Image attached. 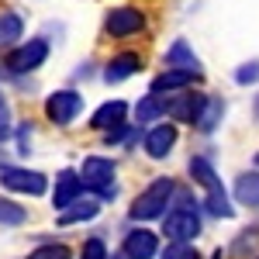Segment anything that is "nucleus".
Instances as JSON below:
<instances>
[{"instance_id":"1","label":"nucleus","mask_w":259,"mask_h":259,"mask_svg":"<svg viewBox=\"0 0 259 259\" xmlns=\"http://www.w3.org/2000/svg\"><path fill=\"white\" fill-rule=\"evenodd\" d=\"M177 197V180L173 177H156L139 197L132 200V221H156L169 211V204Z\"/></svg>"},{"instance_id":"2","label":"nucleus","mask_w":259,"mask_h":259,"mask_svg":"<svg viewBox=\"0 0 259 259\" xmlns=\"http://www.w3.org/2000/svg\"><path fill=\"white\" fill-rule=\"evenodd\" d=\"M162 235L169 242H194L200 235V214L190 194H177V207L162 214Z\"/></svg>"},{"instance_id":"3","label":"nucleus","mask_w":259,"mask_h":259,"mask_svg":"<svg viewBox=\"0 0 259 259\" xmlns=\"http://www.w3.org/2000/svg\"><path fill=\"white\" fill-rule=\"evenodd\" d=\"M83 180V190H90L97 200H114L118 197V166L114 159H107V156H90V159H83V166L76 169Z\"/></svg>"},{"instance_id":"4","label":"nucleus","mask_w":259,"mask_h":259,"mask_svg":"<svg viewBox=\"0 0 259 259\" xmlns=\"http://www.w3.org/2000/svg\"><path fill=\"white\" fill-rule=\"evenodd\" d=\"M49 59V41L45 38H28L24 45H11L4 52V69L11 76H24V73H35L41 62Z\"/></svg>"},{"instance_id":"5","label":"nucleus","mask_w":259,"mask_h":259,"mask_svg":"<svg viewBox=\"0 0 259 259\" xmlns=\"http://www.w3.org/2000/svg\"><path fill=\"white\" fill-rule=\"evenodd\" d=\"M149 28V18L142 7H132V4H121V7H111L104 14V31L111 38H135Z\"/></svg>"},{"instance_id":"6","label":"nucleus","mask_w":259,"mask_h":259,"mask_svg":"<svg viewBox=\"0 0 259 259\" xmlns=\"http://www.w3.org/2000/svg\"><path fill=\"white\" fill-rule=\"evenodd\" d=\"M162 104H166V118L173 124H197L200 111L207 104V94H197V90L187 87V90H177V94H166Z\"/></svg>"},{"instance_id":"7","label":"nucleus","mask_w":259,"mask_h":259,"mask_svg":"<svg viewBox=\"0 0 259 259\" xmlns=\"http://www.w3.org/2000/svg\"><path fill=\"white\" fill-rule=\"evenodd\" d=\"M80 114H83V97L76 90H56L45 100V118L52 121L56 128H69Z\"/></svg>"},{"instance_id":"8","label":"nucleus","mask_w":259,"mask_h":259,"mask_svg":"<svg viewBox=\"0 0 259 259\" xmlns=\"http://www.w3.org/2000/svg\"><path fill=\"white\" fill-rule=\"evenodd\" d=\"M0 187L14 190V194H28V197H41L49 190V180L38 169H18V166H4L0 169Z\"/></svg>"},{"instance_id":"9","label":"nucleus","mask_w":259,"mask_h":259,"mask_svg":"<svg viewBox=\"0 0 259 259\" xmlns=\"http://www.w3.org/2000/svg\"><path fill=\"white\" fill-rule=\"evenodd\" d=\"M177 142H180L177 124H173V121H159V124H152V128L142 135V149H145L149 159H166Z\"/></svg>"},{"instance_id":"10","label":"nucleus","mask_w":259,"mask_h":259,"mask_svg":"<svg viewBox=\"0 0 259 259\" xmlns=\"http://www.w3.org/2000/svg\"><path fill=\"white\" fill-rule=\"evenodd\" d=\"M121 252L128 259H152L159 252V239H156V232H149V228H132V232H124V239H121Z\"/></svg>"},{"instance_id":"11","label":"nucleus","mask_w":259,"mask_h":259,"mask_svg":"<svg viewBox=\"0 0 259 259\" xmlns=\"http://www.w3.org/2000/svg\"><path fill=\"white\" fill-rule=\"evenodd\" d=\"M200 69H166V73H159L156 80H152V94H177V90H187V87H194V83H200Z\"/></svg>"},{"instance_id":"12","label":"nucleus","mask_w":259,"mask_h":259,"mask_svg":"<svg viewBox=\"0 0 259 259\" xmlns=\"http://www.w3.org/2000/svg\"><path fill=\"white\" fill-rule=\"evenodd\" d=\"M76 197H83V180L76 169H62L56 177V190H52V207L56 211H66Z\"/></svg>"},{"instance_id":"13","label":"nucleus","mask_w":259,"mask_h":259,"mask_svg":"<svg viewBox=\"0 0 259 259\" xmlns=\"http://www.w3.org/2000/svg\"><path fill=\"white\" fill-rule=\"evenodd\" d=\"M142 56L139 52H118L114 59L104 66V83H124V80H132L135 73H142Z\"/></svg>"},{"instance_id":"14","label":"nucleus","mask_w":259,"mask_h":259,"mask_svg":"<svg viewBox=\"0 0 259 259\" xmlns=\"http://www.w3.org/2000/svg\"><path fill=\"white\" fill-rule=\"evenodd\" d=\"M124 118H128V104H124V100H107L104 107H97V111H94V118H90V128L104 135V132H111V128L124 124Z\"/></svg>"},{"instance_id":"15","label":"nucleus","mask_w":259,"mask_h":259,"mask_svg":"<svg viewBox=\"0 0 259 259\" xmlns=\"http://www.w3.org/2000/svg\"><path fill=\"white\" fill-rule=\"evenodd\" d=\"M100 214V200L97 197H76L66 211L59 214V225H80V221H94Z\"/></svg>"},{"instance_id":"16","label":"nucleus","mask_w":259,"mask_h":259,"mask_svg":"<svg viewBox=\"0 0 259 259\" xmlns=\"http://www.w3.org/2000/svg\"><path fill=\"white\" fill-rule=\"evenodd\" d=\"M187 173H190V180H194V183H200L204 190H225L207 156H190V162H187Z\"/></svg>"},{"instance_id":"17","label":"nucleus","mask_w":259,"mask_h":259,"mask_svg":"<svg viewBox=\"0 0 259 259\" xmlns=\"http://www.w3.org/2000/svg\"><path fill=\"white\" fill-rule=\"evenodd\" d=\"M235 200H239L242 207L259 211V169H249V173L235 177Z\"/></svg>"},{"instance_id":"18","label":"nucleus","mask_w":259,"mask_h":259,"mask_svg":"<svg viewBox=\"0 0 259 259\" xmlns=\"http://www.w3.org/2000/svg\"><path fill=\"white\" fill-rule=\"evenodd\" d=\"M166 114V104H162V94H145V97L135 104V121L139 128H149L152 121H159Z\"/></svg>"},{"instance_id":"19","label":"nucleus","mask_w":259,"mask_h":259,"mask_svg":"<svg viewBox=\"0 0 259 259\" xmlns=\"http://www.w3.org/2000/svg\"><path fill=\"white\" fill-rule=\"evenodd\" d=\"M21 35H24V18L18 11H0V49L18 45Z\"/></svg>"},{"instance_id":"20","label":"nucleus","mask_w":259,"mask_h":259,"mask_svg":"<svg viewBox=\"0 0 259 259\" xmlns=\"http://www.w3.org/2000/svg\"><path fill=\"white\" fill-rule=\"evenodd\" d=\"M221 118H225V97H207V104H204V111H200L194 128H197L200 135H211L221 124Z\"/></svg>"},{"instance_id":"21","label":"nucleus","mask_w":259,"mask_h":259,"mask_svg":"<svg viewBox=\"0 0 259 259\" xmlns=\"http://www.w3.org/2000/svg\"><path fill=\"white\" fill-rule=\"evenodd\" d=\"M166 66H173V69H200V59L194 56V49L180 38L166 49Z\"/></svg>"},{"instance_id":"22","label":"nucleus","mask_w":259,"mask_h":259,"mask_svg":"<svg viewBox=\"0 0 259 259\" xmlns=\"http://www.w3.org/2000/svg\"><path fill=\"white\" fill-rule=\"evenodd\" d=\"M256 249H259V225H249V228H242L239 235H235V242H232L228 252L235 259H249Z\"/></svg>"},{"instance_id":"23","label":"nucleus","mask_w":259,"mask_h":259,"mask_svg":"<svg viewBox=\"0 0 259 259\" xmlns=\"http://www.w3.org/2000/svg\"><path fill=\"white\" fill-rule=\"evenodd\" d=\"M204 211L211 214V218H232L235 214V207H232V200L225 190H207V197H204Z\"/></svg>"},{"instance_id":"24","label":"nucleus","mask_w":259,"mask_h":259,"mask_svg":"<svg viewBox=\"0 0 259 259\" xmlns=\"http://www.w3.org/2000/svg\"><path fill=\"white\" fill-rule=\"evenodd\" d=\"M24 221H28V211L21 207L18 200L0 197V225H11V228H18V225H24Z\"/></svg>"},{"instance_id":"25","label":"nucleus","mask_w":259,"mask_h":259,"mask_svg":"<svg viewBox=\"0 0 259 259\" xmlns=\"http://www.w3.org/2000/svg\"><path fill=\"white\" fill-rule=\"evenodd\" d=\"M28 259H73V252L66 242H45L35 252H28Z\"/></svg>"},{"instance_id":"26","label":"nucleus","mask_w":259,"mask_h":259,"mask_svg":"<svg viewBox=\"0 0 259 259\" xmlns=\"http://www.w3.org/2000/svg\"><path fill=\"white\" fill-rule=\"evenodd\" d=\"M159 259H200V252L194 242H169L159 252Z\"/></svg>"},{"instance_id":"27","label":"nucleus","mask_w":259,"mask_h":259,"mask_svg":"<svg viewBox=\"0 0 259 259\" xmlns=\"http://www.w3.org/2000/svg\"><path fill=\"white\" fill-rule=\"evenodd\" d=\"M235 83H239V87L259 83V59H252V62H242L239 69H235Z\"/></svg>"},{"instance_id":"28","label":"nucleus","mask_w":259,"mask_h":259,"mask_svg":"<svg viewBox=\"0 0 259 259\" xmlns=\"http://www.w3.org/2000/svg\"><path fill=\"white\" fill-rule=\"evenodd\" d=\"M80 259H107V245H104V239H100V235L87 239L83 249H80Z\"/></svg>"},{"instance_id":"29","label":"nucleus","mask_w":259,"mask_h":259,"mask_svg":"<svg viewBox=\"0 0 259 259\" xmlns=\"http://www.w3.org/2000/svg\"><path fill=\"white\" fill-rule=\"evenodd\" d=\"M11 132H14L11 128V107H7V100L0 97V142L11 139Z\"/></svg>"},{"instance_id":"30","label":"nucleus","mask_w":259,"mask_h":259,"mask_svg":"<svg viewBox=\"0 0 259 259\" xmlns=\"http://www.w3.org/2000/svg\"><path fill=\"white\" fill-rule=\"evenodd\" d=\"M28 142H31V124L24 121V124H18V145H21V152H28Z\"/></svg>"},{"instance_id":"31","label":"nucleus","mask_w":259,"mask_h":259,"mask_svg":"<svg viewBox=\"0 0 259 259\" xmlns=\"http://www.w3.org/2000/svg\"><path fill=\"white\" fill-rule=\"evenodd\" d=\"M252 114L259 118V94H256V100H252Z\"/></svg>"},{"instance_id":"32","label":"nucleus","mask_w":259,"mask_h":259,"mask_svg":"<svg viewBox=\"0 0 259 259\" xmlns=\"http://www.w3.org/2000/svg\"><path fill=\"white\" fill-rule=\"evenodd\" d=\"M211 259H225V252H221V249H214V252H211Z\"/></svg>"},{"instance_id":"33","label":"nucleus","mask_w":259,"mask_h":259,"mask_svg":"<svg viewBox=\"0 0 259 259\" xmlns=\"http://www.w3.org/2000/svg\"><path fill=\"white\" fill-rule=\"evenodd\" d=\"M107 259H128V256H124V252H114V256H107Z\"/></svg>"},{"instance_id":"34","label":"nucleus","mask_w":259,"mask_h":259,"mask_svg":"<svg viewBox=\"0 0 259 259\" xmlns=\"http://www.w3.org/2000/svg\"><path fill=\"white\" fill-rule=\"evenodd\" d=\"M256 166H259V152H256Z\"/></svg>"},{"instance_id":"35","label":"nucleus","mask_w":259,"mask_h":259,"mask_svg":"<svg viewBox=\"0 0 259 259\" xmlns=\"http://www.w3.org/2000/svg\"><path fill=\"white\" fill-rule=\"evenodd\" d=\"M256 259H259V256H256Z\"/></svg>"}]
</instances>
